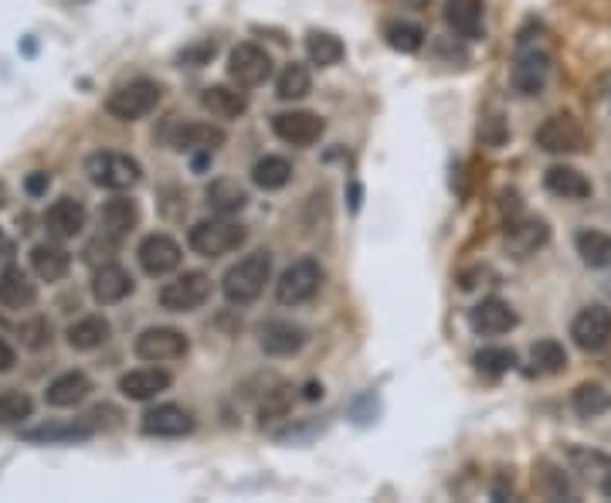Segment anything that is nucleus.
<instances>
[{
	"label": "nucleus",
	"instance_id": "f257e3e1",
	"mask_svg": "<svg viewBox=\"0 0 611 503\" xmlns=\"http://www.w3.org/2000/svg\"><path fill=\"white\" fill-rule=\"evenodd\" d=\"M272 279V255L265 249L248 252L221 279V293L231 306H248L265 293V283Z\"/></svg>",
	"mask_w": 611,
	"mask_h": 503
},
{
	"label": "nucleus",
	"instance_id": "f03ea898",
	"mask_svg": "<svg viewBox=\"0 0 611 503\" xmlns=\"http://www.w3.org/2000/svg\"><path fill=\"white\" fill-rule=\"evenodd\" d=\"M245 238H248V228L238 225V221L225 218V215L197 221L191 232H187V242H191V249L197 255H204V259H218V255L238 252L245 245Z\"/></svg>",
	"mask_w": 611,
	"mask_h": 503
},
{
	"label": "nucleus",
	"instance_id": "7ed1b4c3",
	"mask_svg": "<svg viewBox=\"0 0 611 503\" xmlns=\"http://www.w3.org/2000/svg\"><path fill=\"white\" fill-rule=\"evenodd\" d=\"M160 99H163L160 82L133 79V82H126V85H119V89L109 92L106 109H109V116L119 119V123H136V119L150 116L153 109L160 106Z\"/></svg>",
	"mask_w": 611,
	"mask_h": 503
},
{
	"label": "nucleus",
	"instance_id": "20e7f679",
	"mask_svg": "<svg viewBox=\"0 0 611 503\" xmlns=\"http://www.w3.org/2000/svg\"><path fill=\"white\" fill-rule=\"evenodd\" d=\"M85 174L96 187H106V191H129V187L140 184L143 167L136 164L129 153H116V150H99L85 160Z\"/></svg>",
	"mask_w": 611,
	"mask_h": 503
},
{
	"label": "nucleus",
	"instance_id": "39448f33",
	"mask_svg": "<svg viewBox=\"0 0 611 503\" xmlns=\"http://www.w3.org/2000/svg\"><path fill=\"white\" fill-rule=\"evenodd\" d=\"M323 279L326 272L316 259H309V255L306 259H296L292 266L282 269L279 283H275V300L282 306H303L323 289Z\"/></svg>",
	"mask_w": 611,
	"mask_h": 503
},
{
	"label": "nucleus",
	"instance_id": "423d86ee",
	"mask_svg": "<svg viewBox=\"0 0 611 503\" xmlns=\"http://www.w3.org/2000/svg\"><path fill=\"white\" fill-rule=\"evenodd\" d=\"M211 296V276L208 272H184V276L170 279L160 289V306L170 313H194L208 303Z\"/></svg>",
	"mask_w": 611,
	"mask_h": 503
},
{
	"label": "nucleus",
	"instance_id": "0eeeda50",
	"mask_svg": "<svg viewBox=\"0 0 611 503\" xmlns=\"http://www.w3.org/2000/svg\"><path fill=\"white\" fill-rule=\"evenodd\" d=\"M547 75H550L547 48L527 45V41H523L513 58V68H510V82H513L516 96H537V92L547 85Z\"/></svg>",
	"mask_w": 611,
	"mask_h": 503
},
{
	"label": "nucleus",
	"instance_id": "6e6552de",
	"mask_svg": "<svg viewBox=\"0 0 611 503\" xmlns=\"http://www.w3.org/2000/svg\"><path fill=\"white\" fill-rule=\"evenodd\" d=\"M187 334L177 327H146L140 337H136L133 351L140 361L146 364H167V361H180L187 354Z\"/></svg>",
	"mask_w": 611,
	"mask_h": 503
},
{
	"label": "nucleus",
	"instance_id": "1a4fd4ad",
	"mask_svg": "<svg viewBox=\"0 0 611 503\" xmlns=\"http://www.w3.org/2000/svg\"><path fill=\"white\" fill-rule=\"evenodd\" d=\"M533 140H537L540 150L554 153V157H571V153H581L584 143H588V140H584L581 123L574 116H567V113H557V116L544 119Z\"/></svg>",
	"mask_w": 611,
	"mask_h": 503
},
{
	"label": "nucleus",
	"instance_id": "9d476101",
	"mask_svg": "<svg viewBox=\"0 0 611 503\" xmlns=\"http://www.w3.org/2000/svg\"><path fill=\"white\" fill-rule=\"evenodd\" d=\"M571 340L584 354H598L611 344V310L601 303L584 306L578 317L571 320Z\"/></svg>",
	"mask_w": 611,
	"mask_h": 503
},
{
	"label": "nucleus",
	"instance_id": "9b49d317",
	"mask_svg": "<svg viewBox=\"0 0 611 503\" xmlns=\"http://www.w3.org/2000/svg\"><path fill=\"white\" fill-rule=\"evenodd\" d=\"M228 75L242 89H255V85H262L272 75V55L265 48L252 45V41H242L228 55Z\"/></svg>",
	"mask_w": 611,
	"mask_h": 503
},
{
	"label": "nucleus",
	"instance_id": "f8f14e48",
	"mask_svg": "<svg viewBox=\"0 0 611 503\" xmlns=\"http://www.w3.org/2000/svg\"><path fill=\"white\" fill-rule=\"evenodd\" d=\"M272 130L289 147H313L323 136L326 123L316 113H309V109H289V113L272 116Z\"/></svg>",
	"mask_w": 611,
	"mask_h": 503
},
{
	"label": "nucleus",
	"instance_id": "ddd939ff",
	"mask_svg": "<svg viewBox=\"0 0 611 503\" xmlns=\"http://www.w3.org/2000/svg\"><path fill=\"white\" fill-rule=\"evenodd\" d=\"M136 259H140V269L146 276H167V272H174L180 266V259H184V252H180V242L170 235H146L140 242V249H136Z\"/></svg>",
	"mask_w": 611,
	"mask_h": 503
},
{
	"label": "nucleus",
	"instance_id": "4468645a",
	"mask_svg": "<svg viewBox=\"0 0 611 503\" xmlns=\"http://www.w3.org/2000/svg\"><path fill=\"white\" fill-rule=\"evenodd\" d=\"M516 323H520L516 310L506 300H499V296L479 300L469 310V327L476 330L479 337H503V334H510Z\"/></svg>",
	"mask_w": 611,
	"mask_h": 503
},
{
	"label": "nucleus",
	"instance_id": "2eb2a0df",
	"mask_svg": "<svg viewBox=\"0 0 611 503\" xmlns=\"http://www.w3.org/2000/svg\"><path fill=\"white\" fill-rule=\"evenodd\" d=\"M140 429L146 436H157V439H180L187 432H194V415L184 405L163 402V405H153L150 412H143Z\"/></svg>",
	"mask_w": 611,
	"mask_h": 503
},
{
	"label": "nucleus",
	"instance_id": "dca6fc26",
	"mask_svg": "<svg viewBox=\"0 0 611 503\" xmlns=\"http://www.w3.org/2000/svg\"><path fill=\"white\" fill-rule=\"evenodd\" d=\"M306 340L309 334L292 320H269V323H262V330H258V344H262V351L269 357L299 354L306 347Z\"/></svg>",
	"mask_w": 611,
	"mask_h": 503
},
{
	"label": "nucleus",
	"instance_id": "f3484780",
	"mask_svg": "<svg viewBox=\"0 0 611 503\" xmlns=\"http://www.w3.org/2000/svg\"><path fill=\"white\" fill-rule=\"evenodd\" d=\"M99 221H102V238L119 245L123 238H129V232H133L136 225H140V204L119 194V198L102 204Z\"/></svg>",
	"mask_w": 611,
	"mask_h": 503
},
{
	"label": "nucleus",
	"instance_id": "a211bd4d",
	"mask_svg": "<svg viewBox=\"0 0 611 503\" xmlns=\"http://www.w3.org/2000/svg\"><path fill=\"white\" fill-rule=\"evenodd\" d=\"M225 130L221 126H214V123H184V126H177L174 133H170V147L174 150H184V153H214V150H221L225 147Z\"/></svg>",
	"mask_w": 611,
	"mask_h": 503
},
{
	"label": "nucleus",
	"instance_id": "6ab92c4d",
	"mask_svg": "<svg viewBox=\"0 0 611 503\" xmlns=\"http://www.w3.org/2000/svg\"><path fill=\"white\" fill-rule=\"evenodd\" d=\"M133 289H136L133 276H129L119 262H102V266L96 269V276H92V296H96V303H102V306L123 303Z\"/></svg>",
	"mask_w": 611,
	"mask_h": 503
},
{
	"label": "nucleus",
	"instance_id": "aec40b11",
	"mask_svg": "<svg viewBox=\"0 0 611 503\" xmlns=\"http://www.w3.org/2000/svg\"><path fill=\"white\" fill-rule=\"evenodd\" d=\"M45 228L55 242H65V238H75L85 228V204L75 198H58L51 208L45 211Z\"/></svg>",
	"mask_w": 611,
	"mask_h": 503
},
{
	"label": "nucleus",
	"instance_id": "412c9836",
	"mask_svg": "<svg viewBox=\"0 0 611 503\" xmlns=\"http://www.w3.org/2000/svg\"><path fill=\"white\" fill-rule=\"evenodd\" d=\"M550 238V228L544 218H520L506 228V249H510L516 259H530L537 249H544Z\"/></svg>",
	"mask_w": 611,
	"mask_h": 503
},
{
	"label": "nucleus",
	"instance_id": "4be33fe9",
	"mask_svg": "<svg viewBox=\"0 0 611 503\" xmlns=\"http://www.w3.org/2000/svg\"><path fill=\"white\" fill-rule=\"evenodd\" d=\"M167 388H170V374L160 368H136L119 378V391H123L129 402H153Z\"/></svg>",
	"mask_w": 611,
	"mask_h": 503
},
{
	"label": "nucleus",
	"instance_id": "5701e85b",
	"mask_svg": "<svg viewBox=\"0 0 611 503\" xmlns=\"http://www.w3.org/2000/svg\"><path fill=\"white\" fill-rule=\"evenodd\" d=\"M201 106L214 119H238L248 113V96L242 85H208L201 92Z\"/></svg>",
	"mask_w": 611,
	"mask_h": 503
},
{
	"label": "nucleus",
	"instance_id": "b1692460",
	"mask_svg": "<svg viewBox=\"0 0 611 503\" xmlns=\"http://www.w3.org/2000/svg\"><path fill=\"white\" fill-rule=\"evenodd\" d=\"M544 187L554 194V198H564V201L591 198V181L571 164H554V167H550L544 174Z\"/></svg>",
	"mask_w": 611,
	"mask_h": 503
},
{
	"label": "nucleus",
	"instance_id": "393cba45",
	"mask_svg": "<svg viewBox=\"0 0 611 503\" xmlns=\"http://www.w3.org/2000/svg\"><path fill=\"white\" fill-rule=\"evenodd\" d=\"M89 391H92L89 374H82V371H65V374H58V378L48 385L45 402H48L51 408H75V405H82L85 398H89Z\"/></svg>",
	"mask_w": 611,
	"mask_h": 503
},
{
	"label": "nucleus",
	"instance_id": "a878e982",
	"mask_svg": "<svg viewBox=\"0 0 611 503\" xmlns=\"http://www.w3.org/2000/svg\"><path fill=\"white\" fill-rule=\"evenodd\" d=\"M34 300H38V289L21 266H7L0 272V306L4 310H28Z\"/></svg>",
	"mask_w": 611,
	"mask_h": 503
},
{
	"label": "nucleus",
	"instance_id": "bb28decb",
	"mask_svg": "<svg viewBox=\"0 0 611 503\" xmlns=\"http://www.w3.org/2000/svg\"><path fill=\"white\" fill-rule=\"evenodd\" d=\"M31 269H34V276L45 279V283H62L68 276V269H72V255L55 242H41L31 249Z\"/></svg>",
	"mask_w": 611,
	"mask_h": 503
},
{
	"label": "nucleus",
	"instance_id": "cd10ccee",
	"mask_svg": "<svg viewBox=\"0 0 611 503\" xmlns=\"http://www.w3.org/2000/svg\"><path fill=\"white\" fill-rule=\"evenodd\" d=\"M567 463H571L574 473H581L588 483H595L598 490L605 487V480L611 476V456L598 453L591 446H567Z\"/></svg>",
	"mask_w": 611,
	"mask_h": 503
},
{
	"label": "nucleus",
	"instance_id": "c85d7f7f",
	"mask_svg": "<svg viewBox=\"0 0 611 503\" xmlns=\"http://www.w3.org/2000/svg\"><path fill=\"white\" fill-rule=\"evenodd\" d=\"M109 337H113V327H109L106 317H82L65 330V340L72 351H96Z\"/></svg>",
	"mask_w": 611,
	"mask_h": 503
},
{
	"label": "nucleus",
	"instance_id": "c756f323",
	"mask_svg": "<svg viewBox=\"0 0 611 503\" xmlns=\"http://www.w3.org/2000/svg\"><path fill=\"white\" fill-rule=\"evenodd\" d=\"M208 204L214 215H238V211L248 208V191L238 181H231V177H221V181H214L208 187Z\"/></svg>",
	"mask_w": 611,
	"mask_h": 503
},
{
	"label": "nucleus",
	"instance_id": "7c9ffc66",
	"mask_svg": "<svg viewBox=\"0 0 611 503\" xmlns=\"http://www.w3.org/2000/svg\"><path fill=\"white\" fill-rule=\"evenodd\" d=\"M24 442H82L92 436V425L85 422H45V425H34V429H24L21 432Z\"/></svg>",
	"mask_w": 611,
	"mask_h": 503
},
{
	"label": "nucleus",
	"instance_id": "2f4dec72",
	"mask_svg": "<svg viewBox=\"0 0 611 503\" xmlns=\"http://www.w3.org/2000/svg\"><path fill=\"white\" fill-rule=\"evenodd\" d=\"M445 21L462 38H476L483 24V0H445Z\"/></svg>",
	"mask_w": 611,
	"mask_h": 503
},
{
	"label": "nucleus",
	"instance_id": "473e14b6",
	"mask_svg": "<svg viewBox=\"0 0 611 503\" xmlns=\"http://www.w3.org/2000/svg\"><path fill=\"white\" fill-rule=\"evenodd\" d=\"M292 181V164L279 153H269V157H258L252 167V184L262 187V191H282Z\"/></svg>",
	"mask_w": 611,
	"mask_h": 503
},
{
	"label": "nucleus",
	"instance_id": "72a5a7b5",
	"mask_svg": "<svg viewBox=\"0 0 611 503\" xmlns=\"http://www.w3.org/2000/svg\"><path fill=\"white\" fill-rule=\"evenodd\" d=\"M574 249H578L581 262L588 269H605L611 266V235L598 232V228H584L574 238Z\"/></svg>",
	"mask_w": 611,
	"mask_h": 503
},
{
	"label": "nucleus",
	"instance_id": "f704fd0d",
	"mask_svg": "<svg viewBox=\"0 0 611 503\" xmlns=\"http://www.w3.org/2000/svg\"><path fill=\"white\" fill-rule=\"evenodd\" d=\"M343 41L337 38V34H330V31H309L306 34V55H309V62L313 65H320V68H333L343 58Z\"/></svg>",
	"mask_w": 611,
	"mask_h": 503
},
{
	"label": "nucleus",
	"instance_id": "c9c22d12",
	"mask_svg": "<svg viewBox=\"0 0 611 503\" xmlns=\"http://www.w3.org/2000/svg\"><path fill=\"white\" fill-rule=\"evenodd\" d=\"M571 405L581 419H598V415L611 412V391L605 385H595V381H591V385L574 388Z\"/></svg>",
	"mask_w": 611,
	"mask_h": 503
},
{
	"label": "nucleus",
	"instance_id": "e433bc0d",
	"mask_svg": "<svg viewBox=\"0 0 611 503\" xmlns=\"http://www.w3.org/2000/svg\"><path fill=\"white\" fill-rule=\"evenodd\" d=\"M309 89H313V75H309L306 65L292 62L279 72V82H275V96L282 102H296V99H306Z\"/></svg>",
	"mask_w": 611,
	"mask_h": 503
},
{
	"label": "nucleus",
	"instance_id": "4c0bfd02",
	"mask_svg": "<svg viewBox=\"0 0 611 503\" xmlns=\"http://www.w3.org/2000/svg\"><path fill=\"white\" fill-rule=\"evenodd\" d=\"M530 364L537 374H561L567 368V351L561 340L554 337H544L530 347Z\"/></svg>",
	"mask_w": 611,
	"mask_h": 503
},
{
	"label": "nucleus",
	"instance_id": "58836bf2",
	"mask_svg": "<svg viewBox=\"0 0 611 503\" xmlns=\"http://www.w3.org/2000/svg\"><path fill=\"white\" fill-rule=\"evenodd\" d=\"M533 483H537V493L547 500H574V487L567 483L564 470H557L554 463H537V476H533Z\"/></svg>",
	"mask_w": 611,
	"mask_h": 503
},
{
	"label": "nucleus",
	"instance_id": "ea45409f",
	"mask_svg": "<svg viewBox=\"0 0 611 503\" xmlns=\"http://www.w3.org/2000/svg\"><path fill=\"white\" fill-rule=\"evenodd\" d=\"M472 364H476L479 374L499 378V374L516 368V354L510 351V347H483V351H476V357H472Z\"/></svg>",
	"mask_w": 611,
	"mask_h": 503
},
{
	"label": "nucleus",
	"instance_id": "a19ab883",
	"mask_svg": "<svg viewBox=\"0 0 611 503\" xmlns=\"http://www.w3.org/2000/svg\"><path fill=\"white\" fill-rule=\"evenodd\" d=\"M387 45H391L394 51H404V55H415V51L421 48V41H425V31L418 28V24L411 21H394L387 24Z\"/></svg>",
	"mask_w": 611,
	"mask_h": 503
},
{
	"label": "nucleus",
	"instance_id": "79ce46f5",
	"mask_svg": "<svg viewBox=\"0 0 611 503\" xmlns=\"http://www.w3.org/2000/svg\"><path fill=\"white\" fill-rule=\"evenodd\" d=\"M34 402L24 391H0V425H17L31 419Z\"/></svg>",
	"mask_w": 611,
	"mask_h": 503
},
{
	"label": "nucleus",
	"instance_id": "37998d69",
	"mask_svg": "<svg viewBox=\"0 0 611 503\" xmlns=\"http://www.w3.org/2000/svg\"><path fill=\"white\" fill-rule=\"evenodd\" d=\"M289 408H292V388H272V391H265V398H262V405H258V419L265 422H279V419H286L289 415Z\"/></svg>",
	"mask_w": 611,
	"mask_h": 503
},
{
	"label": "nucleus",
	"instance_id": "c03bdc74",
	"mask_svg": "<svg viewBox=\"0 0 611 503\" xmlns=\"http://www.w3.org/2000/svg\"><path fill=\"white\" fill-rule=\"evenodd\" d=\"M21 340H24V347H31V351H41V347L51 344V323L45 317L21 323Z\"/></svg>",
	"mask_w": 611,
	"mask_h": 503
},
{
	"label": "nucleus",
	"instance_id": "a18cd8bd",
	"mask_svg": "<svg viewBox=\"0 0 611 503\" xmlns=\"http://www.w3.org/2000/svg\"><path fill=\"white\" fill-rule=\"evenodd\" d=\"M214 51H218V45H214V41H201V45H194V48H187L184 55H180V62L184 65H204L208 62V58H214Z\"/></svg>",
	"mask_w": 611,
	"mask_h": 503
},
{
	"label": "nucleus",
	"instance_id": "49530a36",
	"mask_svg": "<svg viewBox=\"0 0 611 503\" xmlns=\"http://www.w3.org/2000/svg\"><path fill=\"white\" fill-rule=\"evenodd\" d=\"M48 187H51V177L45 174V170H34V174H28V181H24V191H28L31 198L48 194Z\"/></svg>",
	"mask_w": 611,
	"mask_h": 503
},
{
	"label": "nucleus",
	"instance_id": "de8ad7c7",
	"mask_svg": "<svg viewBox=\"0 0 611 503\" xmlns=\"http://www.w3.org/2000/svg\"><path fill=\"white\" fill-rule=\"evenodd\" d=\"M17 364V354H14V347L7 344V340H0V374H7Z\"/></svg>",
	"mask_w": 611,
	"mask_h": 503
},
{
	"label": "nucleus",
	"instance_id": "09e8293b",
	"mask_svg": "<svg viewBox=\"0 0 611 503\" xmlns=\"http://www.w3.org/2000/svg\"><path fill=\"white\" fill-rule=\"evenodd\" d=\"M303 395L309 398V402H316V398H323V385H306Z\"/></svg>",
	"mask_w": 611,
	"mask_h": 503
},
{
	"label": "nucleus",
	"instance_id": "8fccbe9b",
	"mask_svg": "<svg viewBox=\"0 0 611 503\" xmlns=\"http://www.w3.org/2000/svg\"><path fill=\"white\" fill-rule=\"evenodd\" d=\"M601 493H605V497L611 500V476H608V480H605V487H601Z\"/></svg>",
	"mask_w": 611,
	"mask_h": 503
},
{
	"label": "nucleus",
	"instance_id": "3c124183",
	"mask_svg": "<svg viewBox=\"0 0 611 503\" xmlns=\"http://www.w3.org/2000/svg\"><path fill=\"white\" fill-rule=\"evenodd\" d=\"M7 201V191H4V184H0V204H4Z\"/></svg>",
	"mask_w": 611,
	"mask_h": 503
},
{
	"label": "nucleus",
	"instance_id": "603ef678",
	"mask_svg": "<svg viewBox=\"0 0 611 503\" xmlns=\"http://www.w3.org/2000/svg\"><path fill=\"white\" fill-rule=\"evenodd\" d=\"M605 289H608V296H611V279H608V286H605Z\"/></svg>",
	"mask_w": 611,
	"mask_h": 503
}]
</instances>
